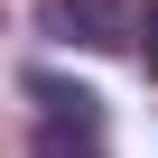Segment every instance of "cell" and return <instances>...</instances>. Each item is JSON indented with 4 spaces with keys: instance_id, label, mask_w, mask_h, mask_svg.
Masks as SVG:
<instances>
[{
    "instance_id": "3",
    "label": "cell",
    "mask_w": 158,
    "mask_h": 158,
    "mask_svg": "<svg viewBox=\"0 0 158 158\" xmlns=\"http://www.w3.org/2000/svg\"><path fill=\"white\" fill-rule=\"evenodd\" d=\"M28 102H37V112H74V121H102V93L65 84V74H28Z\"/></svg>"
},
{
    "instance_id": "1",
    "label": "cell",
    "mask_w": 158,
    "mask_h": 158,
    "mask_svg": "<svg viewBox=\"0 0 158 158\" xmlns=\"http://www.w3.org/2000/svg\"><path fill=\"white\" fill-rule=\"evenodd\" d=\"M37 28L56 47H84V56L139 47V10H130V0H37Z\"/></svg>"
},
{
    "instance_id": "2",
    "label": "cell",
    "mask_w": 158,
    "mask_h": 158,
    "mask_svg": "<svg viewBox=\"0 0 158 158\" xmlns=\"http://www.w3.org/2000/svg\"><path fill=\"white\" fill-rule=\"evenodd\" d=\"M28 158H102V121H74V112H37Z\"/></svg>"
},
{
    "instance_id": "4",
    "label": "cell",
    "mask_w": 158,
    "mask_h": 158,
    "mask_svg": "<svg viewBox=\"0 0 158 158\" xmlns=\"http://www.w3.org/2000/svg\"><path fill=\"white\" fill-rule=\"evenodd\" d=\"M139 65H149V84H158V0L139 10Z\"/></svg>"
}]
</instances>
